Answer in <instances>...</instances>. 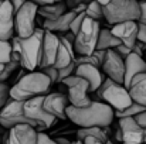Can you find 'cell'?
Instances as JSON below:
<instances>
[{"label": "cell", "instance_id": "29", "mask_svg": "<svg viewBox=\"0 0 146 144\" xmlns=\"http://www.w3.org/2000/svg\"><path fill=\"white\" fill-rule=\"evenodd\" d=\"M17 66H20V64L19 62H14V61H10L9 64H6L4 68H3V71L0 72V82H6L10 78V75L17 69Z\"/></svg>", "mask_w": 146, "mask_h": 144}, {"label": "cell", "instance_id": "11", "mask_svg": "<svg viewBox=\"0 0 146 144\" xmlns=\"http://www.w3.org/2000/svg\"><path fill=\"white\" fill-rule=\"evenodd\" d=\"M101 68L104 69V72L108 75V78L111 81H113L115 84L123 85L125 62L113 49H108L106 51L105 59H104V64H102Z\"/></svg>", "mask_w": 146, "mask_h": 144}, {"label": "cell", "instance_id": "15", "mask_svg": "<svg viewBox=\"0 0 146 144\" xmlns=\"http://www.w3.org/2000/svg\"><path fill=\"white\" fill-rule=\"evenodd\" d=\"M14 37V13L10 1L0 0V40L10 41Z\"/></svg>", "mask_w": 146, "mask_h": 144}, {"label": "cell", "instance_id": "7", "mask_svg": "<svg viewBox=\"0 0 146 144\" xmlns=\"http://www.w3.org/2000/svg\"><path fill=\"white\" fill-rule=\"evenodd\" d=\"M38 7L33 1H24L14 14V33L19 38H29L36 30V17Z\"/></svg>", "mask_w": 146, "mask_h": 144}, {"label": "cell", "instance_id": "34", "mask_svg": "<svg viewBox=\"0 0 146 144\" xmlns=\"http://www.w3.org/2000/svg\"><path fill=\"white\" fill-rule=\"evenodd\" d=\"M113 51H115V52H116V54L123 59V61H125V58H126V57H129V55L132 54V49H131V48L125 47V45H122V44H121V45H118L116 48H113Z\"/></svg>", "mask_w": 146, "mask_h": 144}, {"label": "cell", "instance_id": "41", "mask_svg": "<svg viewBox=\"0 0 146 144\" xmlns=\"http://www.w3.org/2000/svg\"><path fill=\"white\" fill-rule=\"evenodd\" d=\"M23 3H24V0H13V1H10V4H11V9H13V13H14V14L20 10V7L23 6Z\"/></svg>", "mask_w": 146, "mask_h": 144}, {"label": "cell", "instance_id": "4", "mask_svg": "<svg viewBox=\"0 0 146 144\" xmlns=\"http://www.w3.org/2000/svg\"><path fill=\"white\" fill-rule=\"evenodd\" d=\"M102 9L104 18L111 24L116 26L126 21L139 20V1L136 0H109L98 1Z\"/></svg>", "mask_w": 146, "mask_h": 144}, {"label": "cell", "instance_id": "18", "mask_svg": "<svg viewBox=\"0 0 146 144\" xmlns=\"http://www.w3.org/2000/svg\"><path fill=\"white\" fill-rule=\"evenodd\" d=\"M75 76H80L88 82V92H97L104 82V75L101 74L99 68L94 65H78L74 71Z\"/></svg>", "mask_w": 146, "mask_h": 144}, {"label": "cell", "instance_id": "10", "mask_svg": "<svg viewBox=\"0 0 146 144\" xmlns=\"http://www.w3.org/2000/svg\"><path fill=\"white\" fill-rule=\"evenodd\" d=\"M43 100H44V96L26 100L23 106V112H24V116L30 122H33L38 129H48L54 124L55 119L43 109Z\"/></svg>", "mask_w": 146, "mask_h": 144}, {"label": "cell", "instance_id": "31", "mask_svg": "<svg viewBox=\"0 0 146 144\" xmlns=\"http://www.w3.org/2000/svg\"><path fill=\"white\" fill-rule=\"evenodd\" d=\"M85 17H87V16H85V11H84V13H81V14H77V16L72 18V21H71V24H70V31H71L74 36H77V33L80 31V28H81V26H82Z\"/></svg>", "mask_w": 146, "mask_h": 144}, {"label": "cell", "instance_id": "1", "mask_svg": "<svg viewBox=\"0 0 146 144\" xmlns=\"http://www.w3.org/2000/svg\"><path fill=\"white\" fill-rule=\"evenodd\" d=\"M65 116L72 123L80 126V129H88V127L106 129L115 117L113 110L104 102H91L84 109L68 106L65 109Z\"/></svg>", "mask_w": 146, "mask_h": 144}, {"label": "cell", "instance_id": "30", "mask_svg": "<svg viewBox=\"0 0 146 144\" xmlns=\"http://www.w3.org/2000/svg\"><path fill=\"white\" fill-rule=\"evenodd\" d=\"M10 100V86L7 82H0V110Z\"/></svg>", "mask_w": 146, "mask_h": 144}, {"label": "cell", "instance_id": "47", "mask_svg": "<svg viewBox=\"0 0 146 144\" xmlns=\"http://www.w3.org/2000/svg\"><path fill=\"white\" fill-rule=\"evenodd\" d=\"M145 54H146V51H145Z\"/></svg>", "mask_w": 146, "mask_h": 144}, {"label": "cell", "instance_id": "23", "mask_svg": "<svg viewBox=\"0 0 146 144\" xmlns=\"http://www.w3.org/2000/svg\"><path fill=\"white\" fill-rule=\"evenodd\" d=\"M64 13H67V7L64 1H54L52 4L46 6V7H40L37 10V14L41 16L44 20H55L58 17H61Z\"/></svg>", "mask_w": 146, "mask_h": 144}, {"label": "cell", "instance_id": "35", "mask_svg": "<svg viewBox=\"0 0 146 144\" xmlns=\"http://www.w3.org/2000/svg\"><path fill=\"white\" fill-rule=\"evenodd\" d=\"M136 41L146 44V26L145 24H138V34H136Z\"/></svg>", "mask_w": 146, "mask_h": 144}, {"label": "cell", "instance_id": "20", "mask_svg": "<svg viewBox=\"0 0 146 144\" xmlns=\"http://www.w3.org/2000/svg\"><path fill=\"white\" fill-rule=\"evenodd\" d=\"M126 89L129 92L132 102L146 107V72L139 74L135 78H132V81Z\"/></svg>", "mask_w": 146, "mask_h": 144}, {"label": "cell", "instance_id": "12", "mask_svg": "<svg viewBox=\"0 0 146 144\" xmlns=\"http://www.w3.org/2000/svg\"><path fill=\"white\" fill-rule=\"evenodd\" d=\"M58 45H60L58 36L44 30L43 44H41V49H40V59H38V66L41 69L54 65L57 52H58Z\"/></svg>", "mask_w": 146, "mask_h": 144}, {"label": "cell", "instance_id": "3", "mask_svg": "<svg viewBox=\"0 0 146 144\" xmlns=\"http://www.w3.org/2000/svg\"><path fill=\"white\" fill-rule=\"evenodd\" d=\"M51 82L48 78L40 71L29 72L23 75L11 88H10V99L17 102H26L38 96H46L50 93Z\"/></svg>", "mask_w": 146, "mask_h": 144}, {"label": "cell", "instance_id": "26", "mask_svg": "<svg viewBox=\"0 0 146 144\" xmlns=\"http://www.w3.org/2000/svg\"><path fill=\"white\" fill-rule=\"evenodd\" d=\"M145 110H146V107L135 103V102H132V105L128 109H125L123 112H113V114L116 117H119V119H122V117H135L136 114H139V113H142Z\"/></svg>", "mask_w": 146, "mask_h": 144}, {"label": "cell", "instance_id": "44", "mask_svg": "<svg viewBox=\"0 0 146 144\" xmlns=\"http://www.w3.org/2000/svg\"><path fill=\"white\" fill-rule=\"evenodd\" d=\"M104 144H115V143H113V141H111V140H106Z\"/></svg>", "mask_w": 146, "mask_h": 144}, {"label": "cell", "instance_id": "38", "mask_svg": "<svg viewBox=\"0 0 146 144\" xmlns=\"http://www.w3.org/2000/svg\"><path fill=\"white\" fill-rule=\"evenodd\" d=\"M105 54H106V51H99V49H95L91 55L94 57V59L97 61L98 64V68L99 66H102V64H104V59H105Z\"/></svg>", "mask_w": 146, "mask_h": 144}, {"label": "cell", "instance_id": "9", "mask_svg": "<svg viewBox=\"0 0 146 144\" xmlns=\"http://www.w3.org/2000/svg\"><path fill=\"white\" fill-rule=\"evenodd\" d=\"M23 106H24V102H17V100L10 99L6 103V106L0 110V127L10 130L19 124H29L37 130L38 127L24 116Z\"/></svg>", "mask_w": 146, "mask_h": 144}, {"label": "cell", "instance_id": "22", "mask_svg": "<svg viewBox=\"0 0 146 144\" xmlns=\"http://www.w3.org/2000/svg\"><path fill=\"white\" fill-rule=\"evenodd\" d=\"M74 17H75L74 13L67 11V13H64L61 17H58L55 20H51V21L44 20V23L41 24V28L46 30V31L52 33V34H55V33H60V36L65 34V33L70 31V24H71Z\"/></svg>", "mask_w": 146, "mask_h": 144}, {"label": "cell", "instance_id": "39", "mask_svg": "<svg viewBox=\"0 0 146 144\" xmlns=\"http://www.w3.org/2000/svg\"><path fill=\"white\" fill-rule=\"evenodd\" d=\"M37 144H55L54 140L46 133H37Z\"/></svg>", "mask_w": 146, "mask_h": 144}, {"label": "cell", "instance_id": "2", "mask_svg": "<svg viewBox=\"0 0 146 144\" xmlns=\"http://www.w3.org/2000/svg\"><path fill=\"white\" fill-rule=\"evenodd\" d=\"M43 37H44V30L41 27H36L34 33L29 38H19V37L11 38L10 43L11 51L20 57V66L29 72H34V69L38 68Z\"/></svg>", "mask_w": 146, "mask_h": 144}, {"label": "cell", "instance_id": "40", "mask_svg": "<svg viewBox=\"0 0 146 144\" xmlns=\"http://www.w3.org/2000/svg\"><path fill=\"white\" fill-rule=\"evenodd\" d=\"M81 141H82V144H104V141H101L99 139L92 137V136H87V137H84Z\"/></svg>", "mask_w": 146, "mask_h": 144}, {"label": "cell", "instance_id": "13", "mask_svg": "<svg viewBox=\"0 0 146 144\" xmlns=\"http://www.w3.org/2000/svg\"><path fill=\"white\" fill-rule=\"evenodd\" d=\"M68 106L70 103H68L67 95L61 92H50L48 95L44 96V100H43V109L54 119H60V120L67 119L65 109Z\"/></svg>", "mask_w": 146, "mask_h": 144}, {"label": "cell", "instance_id": "43", "mask_svg": "<svg viewBox=\"0 0 146 144\" xmlns=\"http://www.w3.org/2000/svg\"><path fill=\"white\" fill-rule=\"evenodd\" d=\"M71 144H82L81 140H77V141H71Z\"/></svg>", "mask_w": 146, "mask_h": 144}, {"label": "cell", "instance_id": "27", "mask_svg": "<svg viewBox=\"0 0 146 144\" xmlns=\"http://www.w3.org/2000/svg\"><path fill=\"white\" fill-rule=\"evenodd\" d=\"M85 16H87V18H91V20L98 21V23H99L101 18H104V16H102V9H101V6H99L98 1H92V3L87 4Z\"/></svg>", "mask_w": 146, "mask_h": 144}, {"label": "cell", "instance_id": "5", "mask_svg": "<svg viewBox=\"0 0 146 144\" xmlns=\"http://www.w3.org/2000/svg\"><path fill=\"white\" fill-rule=\"evenodd\" d=\"M97 93L104 100V103L108 105L113 112H123L132 105V99L129 96L128 89L123 85L115 84L109 78L104 79Z\"/></svg>", "mask_w": 146, "mask_h": 144}, {"label": "cell", "instance_id": "36", "mask_svg": "<svg viewBox=\"0 0 146 144\" xmlns=\"http://www.w3.org/2000/svg\"><path fill=\"white\" fill-rule=\"evenodd\" d=\"M138 24L146 26V1H139V20Z\"/></svg>", "mask_w": 146, "mask_h": 144}, {"label": "cell", "instance_id": "16", "mask_svg": "<svg viewBox=\"0 0 146 144\" xmlns=\"http://www.w3.org/2000/svg\"><path fill=\"white\" fill-rule=\"evenodd\" d=\"M111 34L121 41L122 45L131 48L135 45L136 43V34H138V23L136 21H126L121 23L116 26L111 27Z\"/></svg>", "mask_w": 146, "mask_h": 144}, {"label": "cell", "instance_id": "24", "mask_svg": "<svg viewBox=\"0 0 146 144\" xmlns=\"http://www.w3.org/2000/svg\"><path fill=\"white\" fill-rule=\"evenodd\" d=\"M118 45H121V41L118 38H115L111 31L108 28H101L99 34H98V41H97V47L95 49L99 51H108V49H113Z\"/></svg>", "mask_w": 146, "mask_h": 144}, {"label": "cell", "instance_id": "8", "mask_svg": "<svg viewBox=\"0 0 146 144\" xmlns=\"http://www.w3.org/2000/svg\"><path fill=\"white\" fill-rule=\"evenodd\" d=\"M62 84L68 86L67 99H68L70 106L77 107V109H84L92 102L88 96V82L85 79L71 75V76L65 78L62 81Z\"/></svg>", "mask_w": 146, "mask_h": 144}, {"label": "cell", "instance_id": "6", "mask_svg": "<svg viewBox=\"0 0 146 144\" xmlns=\"http://www.w3.org/2000/svg\"><path fill=\"white\" fill-rule=\"evenodd\" d=\"M99 30H101V26L98 21L85 17L80 31L75 36V41L72 45L74 52H77L78 55H91L97 47Z\"/></svg>", "mask_w": 146, "mask_h": 144}, {"label": "cell", "instance_id": "25", "mask_svg": "<svg viewBox=\"0 0 146 144\" xmlns=\"http://www.w3.org/2000/svg\"><path fill=\"white\" fill-rule=\"evenodd\" d=\"M77 136H78V140H82L84 137L87 136H92V137H97L101 141H106L108 137H106V133H105V129H99V127H88V129H78L77 132Z\"/></svg>", "mask_w": 146, "mask_h": 144}, {"label": "cell", "instance_id": "45", "mask_svg": "<svg viewBox=\"0 0 146 144\" xmlns=\"http://www.w3.org/2000/svg\"><path fill=\"white\" fill-rule=\"evenodd\" d=\"M143 143H146V130H145V133H143Z\"/></svg>", "mask_w": 146, "mask_h": 144}, {"label": "cell", "instance_id": "21", "mask_svg": "<svg viewBox=\"0 0 146 144\" xmlns=\"http://www.w3.org/2000/svg\"><path fill=\"white\" fill-rule=\"evenodd\" d=\"M58 40H60V45H58V52H57V58H55V62L52 65V68H55L57 71L58 69H62L68 65H71L75 59V52H74V47L72 44H70L68 41H65L62 37L58 36Z\"/></svg>", "mask_w": 146, "mask_h": 144}, {"label": "cell", "instance_id": "19", "mask_svg": "<svg viewBox=\"0 0 146 144\" xmlns=\"http://www.w3.org/2000/svg\"><path fill=\"white\" fill-rule=\"evenodd\" d=\"M125 75H123V86L128 88V85L131 84L132 78H135L139 74H145L146 72V61L136 55V54H131L129 57L125 58Z\"/></svg>", "mask_w": 146, "mask_h": 144}, {"label": "cell", "instance_id": "32", "mask_svg": "<svg viewBox=\"0 0 146 144\" xmlns=\"http://www.w3.org/2000/svg\"><path fill=\"white\" fill-rule=\"evenodd\" d=\"M74 71H75V65H74V62H72L71 65L62 68V69H58V82H62L65 78L74 75Z\"/></svg>", "mask_w": 146, "mask_h": 144}, {"label": "cell", "instance_id": "14", "mask_svg": "<svg viewBox=\"0 0 146 144\" xmlns=\"http://www.w3.org/2000/svg\"><path fill=\"white\" fill-rule=\"evenodd\" d=\"M119 132L122 134V144H143V133L133 117L119 119Z\"/></svg>", "mask_w": 146, "mask_h": 144}, {"label": "cell", "instance_id": "17", "mask_svg": "<svg viewBox=\"0 0 146 144\" xmlns=\"http://www.w3.org/2000/svg\"><path fill=\"white\" fill-rule=\"evenodd\" d=\"M37 133L29 124H19L9 130L6 144H37Z\"/></svg>", "mask_w": 146, "mask_h": 144}, {"label": "cell", "instance_id": "42", "mask_svg": "<svg viewBox=\"0 0 146 144\" xmlns=\"http://www.w3.org/2000/svg\"><path fill=\"white\" fill-rule=\"evenodd\" d=\"M54 143L55 144H71L70 140H67V139H55L54 140Z\"/></svg>", "mask_w": 146, "mask_h": 144}, {"label": "cell", "instance_id": "48", "mask_svg": "<svg viewBox=\"0 0 146 144\" xmlns=\"http://www.w3.org/2000/svg\"><path fill=\"white\" fill-rule=\"evenodd\" d=\"M143 144H146V143H143Z\"/></svg>", "mask_w": 146, "mask_h": 144}, {"label": "cell", "instance_id": "37", "mask_svg": "<svg viewBox=\"0 0 146 144\" xmlns=\"http://www.w3.org/2000/svg\"><path fill=\"white\" fill-rule=\"evenodd\" d=\"M133 120L136 122V124H138L141 129L146 130V110L142 112V113H139V114H136V116L133 117Z\"/></svg>", "mask_w": 146, "mask_h": 144}, {"label": "cell", "instance_id": "33", "mask_svg": "<svg viewBox=\"0 0 146 144\" xmlns=\"http://www.w3.org/2000/svg\"><path fill=\"white\" fill-rule=\"evenodd\" d=\"M40 72H41V74H44V75L48 78V81L51 82V85H52V84H55V82H58V71H57L55 68H52V66L43 68Z\"/></svg>", "mask_w": 146, "mask_h": 144}, {"label": "cell", "instance_id": "46", "mask_svg": "<svg viewBox=\"0 0 146 144\" xmlns=\"http://www.w3.org/2000/svg\"><path fill=\"white\" fill-rule=\"evenodd\" d=\"M3 68H4V65H0V72L3 71Z\"/></svg>", "mask_w": 146, "mask_h": 144}, {"label": "cell", "instance_id": "28", "mask_svg": "<svg viewBox=\"0 0 146 144\" xmlns=\"http://www.w3.org/2000/svg\"><path fill=\"white\" fill-rule=\"evenodd\" d=\"M11 58V44L10 41L0 40V65H6L10 62Z\"/></svg>", "mask_w": 146, "mask_h": 144}]
</instances>
